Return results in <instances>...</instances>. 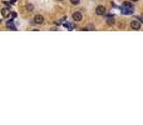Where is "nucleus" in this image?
Here are the masks:
<instances>
[{"label":"nucleus","instance_id":"nucleus-1","mask_svg":"<svg viewBox=\"0 0 143 125\" xmlns=\"http://www.w3.org/2000/svg\"><path fill=\"white\" fill-rule=\"evenodd\" d=\"M133 11H134V8L129 3H124L122 5V13L124 15H131V14H133Z\"/></svg>","mask_w":143,"mask_h":125},{"label":"nucleus","instance_id":"nucleus-2","mask_svg":"<svg viewBox=\"0 0 143 125\" xmlns=\"http://www.w3.org/2000/svg\"><path fill=\"white\" fill-rule=\"evenodd\" d=\"M131 28L133 29V30H139L141 29V21L139 20H132V23H131Z\"/></svg>","mask_w":143,"mask_h":125},{"label":"nucleus","instance_id":"nucleus-3","mask_svg":"<svg viewBox=\"0 0 143 125\" xmlns=\"http://www.w3.org/2000/svg\"><path fill=\"white\" fill-rule=\"evenodd\" d=\"M95 14H97V15H104V14H106V8H104L103 5L97 6V9H95Z\"/></svg>","mask_w":143,"mask_h":125},{"label":"nucleus","instance_id":"nucleus-4","mask_svg":"<svg viewBox=\"0 0 143 125\" xmlns=\"http://www.w3.org/2000/svg\"><path fill=\"white\" fill-rule=\"evenodd\" d=\"M72 18H73V20L74 21H80L82 20V13H79V11H75V13H73V15H72Z\"/></svg>","mask_w":143,"mask_h":125},{"label":"nucleus","instance_id":"nucleus-5","mask_svg":"<svg viewBox=\"0 0 143 125\" xmlns=\"http://www.w3.org/2000/svg\"><path fill=\"white\" fill-rule=\"evenodd\" d=\"M34 23L35 24H43L44 23V18L42 15H35L34 16Z\"/></svg>","mask_w":143,"mask_h":125},{"label":"nucleus","instance_id":"nucleus-6","mask_svg":"<svg viewBox=\"0 0 143 125\" xmlns=\"http://www.w3.org/2000/svg\"><path fill=\"white\" fill-rule=\"evenodd\" d=\"M6 26H8L9 29H11V30H16V26H15V24L11 21V20H9V21L6 23Z\"/></svg>","mask_w":143,"mask_h":125},{"label":"nucleus","instance_id":"nucleus-7","mask_svg":"<svg viewBox=\"0 0 143 125\" xmlns=\"http://www.w3.org/2000/svg\"><path fill=\"white\" fill-rule=\"evenodd\" d=\"M1 14L6 18V16H9L10 15V10H9V8H4L3 10H1Z\"/></svg>","mask_w":143,"mask_h":125},{"label":"nucleus","instance_id":"nucleus-8","mask_svg":"<svg viewBox=\"0 0 143 125\" xmlns=\"http://www.w3.org/2000/svg\"><path fill=\"white\" fill-rule=\"evenodd\" d=\"M107 24H109V25H112V24H114V18H113L112 15H109V16H107Z\"/></svg>","mask_w":143,"mask_h":125},{"label":"nucleus","instance_id":"nucleus-9","mask_svg":"<svg viewBox=\"0 0 143 125\" xmlns=\"http://www.w3.org/2000/svg\"><path fill=\"white\" fill-rule=\"evenodd\" d=\"M27 10L28 11H33L34 10V5L33 4H27Z\"/></svg>","mask_w":143,"mask_h":125},{"label":"nucleus","instance_id":"nucleus-10","mask_svg":"<svg viewBox=\"0 0 143 125\" xmlns=\"http://www.w3.org/2000/svg\"><path fill=\"white\" fill-rule=\"evenodd\" d=\"M64 26H65L67 29H69V30H73V29H74V26H73L72 24H69V23H64Z\"/></svg>","mask_w":143,"mask_h":125},{"label":"nucleus","instance_id":"nucleus-11","mask_svg":"<svg viewBox=\"0 0 143 125\" xmlns=\"http://www.w3.org/2000/svg\"><path fill=\"white\" fill-rule=\"evenodd\" d=\"M79 1H80V0H70V3H72L73 5H78Z\"/></svg>","mask_w":143,"mask_h":125},{"label":"nucleus","instance_id":"nucleus-12","mask_svg":"<svg viewBox=\"0 0 143 125\" xmlns=\"http://www.w3.org/2000/svg\"><path fill=\"white\" fill-rule=\"evenodd\" d=\"M9 16H10V19H15L16 18V13H10Z\"/></svg>","mask_w":143,"mask_h":125},{"label":"nucleus","instance_id":"nucleus-13","mask_svg":"<svg viewBox=\"0 0 143 125\" xmlns=\"http://www.w3.org/2000/svg\"><path fill=\"white\" fill-rule=\"evenodd\" d=\"M16 3V0H10V4H15Z\"/></svg>","mask_w":143,"mask_h":125},{"label":"nucleus","instance_id":"nucleus-14","mask_svg":"<svg viewBox=\"0 0 143 125\" xmlns=\"http://www.w3.org/2000/svg\"><path fill=\"white\" fill-rule=\"evenodd\" d=\"M141 20H142V21H143V15H142V18H141Z\"/></svg>","mask_w":143,"mask_h":125},{"label":"nucleus","instance_id":"nucleus-15","mask_svg":"<svg viewBox=\"0 0 143 125\" xmlns=\"http://www.w3.org/2000/svg\"><path fill=\"white\" fill-rule=\"evenodd\" d=\"M131 1H137V0H131Z\"/></svg>","mask_w":143,"mask_h":125},{"label":"nucleus","instance_id":"nucleus-16","mask_svg":"<svg viewBox=\"0 0 143 125\" xmlns=\"http://www.w3.org/2000/svg\"><path fill=\"white\" fill-rule=\"evenodd\" d=\"M59 1H63V0H59Z\"/></svg>","mask_w":143,"mask_h":125}]
</instances>
